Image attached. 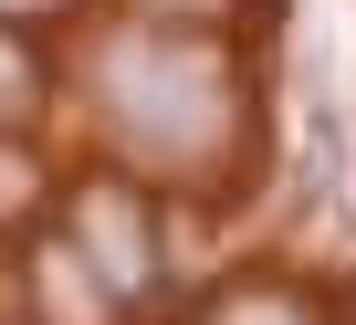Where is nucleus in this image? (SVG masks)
<instances>
[{
  "label": "nucleus",
  "mask_w": 356,
  "mask_h": 325,
  "mask_svg": "<svg viewBox=\"0 0 356 325\" xmlns=\"http://www.w3.org/2000/svg\"><path fill=\"white\" fill-rule=\"evenodd\" d=\"M105 105H115V126H126L136 147L189 157V147L220 136L231 84H220V63L189 53V42H115V63H105Z\"/></svg>",
  "instance_id": "obj_1"
},
{
  "label": "nucleus",
  "mask_w": 356,
  "mask_h": 325,
  "mask_svg": "<svg viewBox=\"0 0 356 325\" xmlns=\"http://www.w3.org/2000/svg\"><path fill=\"white\" fill-rule=\"evenodd\" d=\"M74 252L126 294V283H147V200L136 189H115V179H95L84 200H74Z\"/></svg>",
  "instance_id": "obj_2"
},
{
  "label": "nucleus",
  "mask_w": 356,
  "mask_h": 325,
  "mask_svg": "<svg viewBox=\"0 0 356 325\" xmlns=\"http://www.w3.org/2000/svg\"><path fill=\"white\" fill-rule=\"evenodd\" d=\"M42 304H53V325H105V304H115V283L63 241V252H42Z\"/></svg>",
  "instance_id": "obj_3"
},
{
  "label": "nucleus",
  "mask_w": 356,
  "mask_h": 325,
  "mask_svg": "<svg viewBox=\"0 0 356 325\" xmlns=\"http://www.w3.org/2000/svg\"><path fill=\"white\" fill-rule=\"evenodd\" d=\"M11 200H32V157H11V147H0V210H11Z\"/></svg>",
  "instance_id": "obj_4"
},
{
  "label": "nucleus",
  "mask_w": 356,
  "mask_h": 325,
  "mask_svg": "<svg viewBox=\"0 0 356 325\" xmlns=\"http://www.w3.org/2000/svg\"><path fill=\"white\" fill-rule=\"evenodd\" d=\"M22 95H32V63H22L11 42H0V105H22Z\"/></svg>",
  "instance_id": "obj_5"
},
{
  "label": "nucleus",
  "mask_w": 356,
  "mask_h": 325,
  "mask_svg": "<svg viewBox=\"0 0 356 325\" xmlns=\"http://www.w3.org/2000/svg\"><path fill=\"white\" fill-rule=\"evenodd\" d=\"M231 325H304V315H293V304H241Z\"/></svg>",
  "instance_id": "obj_6"
},
{
  "label": "nucleus",
  "mask_w": 356,
  "mask_h": 325,
  "mask_svg": "<svg viewBox=\"0 0 356 325\" xmlns=\"http://www.w3.org/2000/svg\"><path fill=\"white\" fill-rule=\"evenodd\" d=\"M0 11H22V0H0Z\"/></svg>",
  "instance_id": "obj_7"
}]
</instances>
